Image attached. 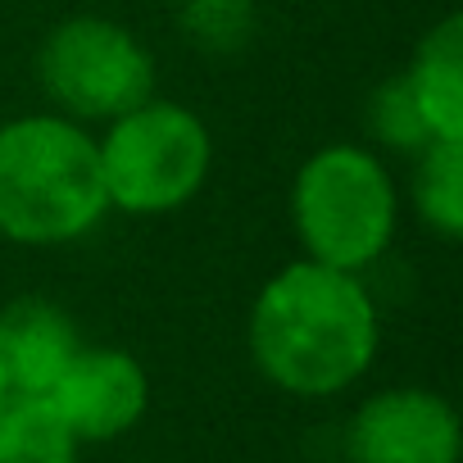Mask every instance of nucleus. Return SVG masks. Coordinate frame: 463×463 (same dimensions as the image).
Masks as SVG:
<instances>
[{"instance_id":"obj_1","label":"nucleus","mask_w":463,"mask_h":463,"mask_svg":"<svg viewBox=\"0 0 463 463\" xmlns=\"http://www.w3.org/2000/svg\"><path fill=\"white\" fill-rule=\"evenodd\" d=\"M250 359L287 395L327 400L354 386L377 354V309L359 273L314 260L287 264L250 309Z\"/></svg>"},{"instance_id":"obj_2","label":"nucleus","mask_w":463,"mask_h":463,"mask_svg":"<svg viewBox=\"0 0 463 463\" xmlns=\"http://www.w3.org/2000/svg\"><path fill=\"white\" fill-rule=\"evenodd\" d=\"M109 213L100 146L64 114L0 128V237L19 246L78 241Z\"/></svg>"},{"instance_id":"obj_3","label":"nucleus","mask_w":463,"mask_h":463,"mask_svg":"<svg viewBox=\"0 0 463 463\" xmlns=\"http://www.w3.org/2000/svg\"><path fill=\"white\" fill-rule=\"evenodd\" d=\"M395 182L364 146H323L305 159L291 186V218L305 260L364 273L395 237Z\"/></svg>"},{"instance_id":"obj_4","label":"nucleus","mask_w":463,"mask_h":463,"mask_svg":"<svg viewBox=\"0 0 463 463\" xmlns=\"http://www.w3.org/2000/svg\"><path fill=\"white\" fill-rule=\"evenodd\" d=\"M100 146V173L109 209L123 213H173L204 182L213 164V141L200 114L173 100H146L109 123Z\"/></svg>"},{"instance_id":"obj_5","label":"nucleus","mask_w":463,"mask_h":463,"mask_svg":"<svg viewBox=\"0 0 463 463\" xmlns=\"http://www.w3.org/2000/svg\"><path fill=\"white\" fill-rule=\"evenodd\" d=\"M37 78L51 105L82 123H114L155 96L150 51L100 14L55 24L37 51Z\"/></svg>"},{"instance_id":"obj_6","label":"nucleus","mask_w":463,"mask_h":463,"mask_svg":"<svg viewBox=\"0 0 463 463\" xmlns=\"http://www.w3.org/2000/svg\"><path fill=\"white\" fill-rule=\"evenodd\" d=\"M345 449L350 463H458L463 431L445 395L395 386L354 409Z\"/></svg>"},{"instance_id":"obj_7","label":"nucleus","mask_w":463,"mask_h":463,"mask_svg":"<svg viewBox=\"0 0 463 463\" xmlns=\"http://www.w3.org/2000/svg\"><path fill=\"white\" fill-rule=\"evenodd\" d=\"M51 409L60 422L73 431V440H118L146 418L150 404V382L137 354L100 345V350H78L60 382L51 386Z\"/></svg>"},{"instance_id":"obj_8","label":"nucleus","mask_w":463,"mask_h":463,"mask_svg":"<svg viewBox=\"0 0 463 463\" xmlns=\"http://www.w3.org/2000/svg\"><path fill=\"white\" fill-rule=\"evenodd\" d=\"M78 350V327L55 300L24 296L0 309V373L14 395L46 400Z\"/></svg>"},{"instance_id":"obj_9","label":"nucleus","mask_w":463,"mask_h":463,"mask_svg":"<svg viewBox=\"0 0 463 463\" xmlns=\"http://www.w3.org/2000/svg\"><path fill=\"white\" fill-rule=\"evenodd\" d=\"M418 118L431 141H463V19L445 14L413 51L404 69Z\"/></svg>"},{"instance_id":"obj_10","label":"nucleus","mask_w":463,"mask_h":463,"mask_svg":"<svg viewBox=\"0 0 463 463\" xmlns=\"http://www.w3.org/2000/svg\"><path fill=\"white\" fill-rule=\"evenodd\" d=\"M0 463H78V440L51 400L14 395L0 409Z\"/></svg>"},{"instance_id":"obj_11","label":"nucleus","mask_w":463,"mask_h":463,"mask_svg":"<svg viewBox=\"0 0 463 463\" xmlns=\"http://www.w3.org/2000/svg\"><path fill=\"white\" fill-rule=\"evenodd\" d=\"M413 209L436 237H463V141H431L427 150H418Z\"/></svg>"},{"instance_id":"obj_12","label":"nucleus","mask_w":463,"mask_h":463,"mask_svg":"<svg viewBox=\"0 0 463 463\" xmlns=\"http://www.w3.org/2000/svg\"><path fill=\"white\" fill-rule=\"evenodd\" d=\"M182 33L209 55H232L255 37V0H182Z\"/></svg>"},{"instance_id":"obj_13","label":"nucleus","mask_w":463,"mask_h":463,"mask_svg":"<svg viewBox=\"0 0 463 463\" xmlns=\"http://www.w3.org/2000/svg\"><path fill=\"white\" fill-rule=\"evenodd\" d=\"M368 132L382 141V146H395L404 155H418L431 146V132L427 123L418 118L413 109V96L404 87V73L400 78H386L373 96H368Z\"/></svg>"},{"instance_id":"obj_14","label":"nucleus","mask_w":463,"mask_h":463,"mask_svg":"<svg viewBox=\"0 0 463 463\" xmlns=\"http://www.w3.org/2000/svg\"><path fill=\"white\" fill-rule=\"evenodd\" d=\"M14 400V391H10V382H5V373H0V409H5Z\"/></svg>"}]
</instances>
